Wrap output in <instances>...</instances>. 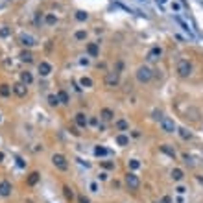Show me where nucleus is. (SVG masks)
Listing matches in <instances>:
<instances>
[{
    "instance_id": "obj_1",
    "label": "nucleus",
    "mask_w": 203,
    "mask_h": 203,
    "mask_svg": "<svg viewBox=\"0 0 203 203\" xmlns=\"http://www.w3.org/2000/svg\"><path fill=\"white\" fill-rule=\"evenodd\" d=\"M151 68L150 67H146V65H141L139 68H137V80L141 81V83H148V81L151 80Z\"/></svg>"
},
{
    "instance_id": "obj_2",
    "label": "nucleus",
    "mask_w": 203,
    "mask_h": 203,
    "mask_svg": "<svg viewBox=\"0 0 203 203\" xmlns=\"http://www.w3.org/2000/svg\"><path fill=\"white\" fill-rule=\"evenodd\" d=\"M177 74H179V78H188L190 74H192V65L188 63L186 59H181L177 63Z\"/></svg>"
},
{
    "instance_id": "obj_3",
    "label": "nucleus",
    "mask_w": 203,
    "mask_h": 203,
    "mask_svg": "<svg viewBox=\"0 0 203 203\" xmlns=\"http://www.w3.org/2000/svg\"><path fill=\"white\" fill-rule=\"evenodd\" d=\"M124 181H126V185L129 186V190H137V188L141 186V179H139V176H135L133 172H127L126 177H124Z\"/></svg>"
},
{
    "instance_id": "obj_4",
    "label": "nucleus",
    "mask_w": 203,
    "mask_h": 203,
    "mask_svg": "<svg viewBox=\"0 0 203 203\" xmlns=\"http://www.w3.org/2000/svg\"><path fill=\"white\" fill-rule=\"evenodd\" d=\"M52 162H54V166H56L57 170H61V172H65V170L68 168V162H67V159H65L61 153H54V155H52Z\"/></svg>"
},
{
    "instance_id": "obj_5",
    "label": "nucleus",
    "mask_w": 203,
    "mask_h": 203,
    "mask_svg": "<svg viewBox=\"0 0 203 203\" xmlns=\"http://www.w3.org/2000/svg\"><path fill=\"white\" fill-rule=\"evenodd\" d=\"M161 127H162L164 133H174V131L177 129L176 122L172 120V118H168V116H162V118H161Z\"/></svg>"
},
{
    "instance_id": "obj_6",
    "label": "nucleus",
    "mask_w": 203,
    "mask_h": 203,
    "mask_svg": "<svg viewBox=\"0 0 203 203\" xmlns=\"http://www.w3.org/2000/svg\"><path fill=\"white\" fill-rule=\"evenodd\" d=\"M105 85L107 87H116L118 85V81H120V76H118V72L116 70H113V72H107L105 74Z\"/></svg>"
},
{
    "instance_id": "obj_7",
    "label": "nucleus",
    "mask_w": 203,
    "mask_h": 203,
    "mask_svg": "<svg viewBox=\"0 0 203 203\" xmlns=\"http://www.w3.org/2000/svg\"><path fill=\"white\" fill-rule=\"evenodd\" d=\"M162 56V48L161 46H153L150 52H148V56H146V59L150 61V63H155V61H159Z\"/></svg>"
},
{
    "instance_id": "obj_8",
    "label": "nucleus",
    "mask_w": 203,
    "mask_h": 203,
    "mask_svg": "<svg viewBox=\"0 0 203 203\" xmlns=\"http://www.w3.org/2000/svg\"><path fill=\"white\" fill-rule=\"evenodd\" d=\"M11 89H13V92H15V94H17L19 98H24V96L28 94V87H26L24 83H15V85H13Z\"/></svg>"
},
{
    "instance_id": "obj_9",
    "label": "nucleus",
    "mask_w": 203,
    "mask_h": 203,
    "mask_svg": "<svg viewBox=\"0 0 203 203\" xmlns=\"http://www.w3.org/2000/svg\"><path fill=\"white\" fill-rule=\"evenodd\" d=\"M19 41H20V44H24V46H35L37 44V41L33 39L32 35H28V33H20Z\"/></svg>"
},
{
    "instance_id": "obj_10",
    "label": "nucleus",
    "mask_w": 203,
    "mask_h": 203,
    "mask_svg": "<svg viewBox=\"0 0 203 203\" xmlns=\"http://www.w3.org/2000/svg\"><path fill=\"white\" fill-rule=\"evenodd\" d=\"M11 194V183L9 181H0V196L7 198Z\"/></svg>"
},
{
    "instance_id": "obj_11",
    "label": "nucleus",
    "mask_w": 203,
    "mask_h": 203,
    "mask_svg": "<svg viewBox=\"0 0 203 203\" xmlns=\"http://www.w3.org/2000/svg\"><path fill=\"white\" fill-rule=\"evenodd\" d=\"M87 52H89L91 57H98V56H100V48H98L96 42H89V44H87Z\"/></svg>"
},
{
    "instance_id": "obj_12",
    "label": "nucleus",
    "mask_w": 203,
    "mask_h": 203,
    "mask_svg": "<svg viewBox=\"0 0 203 203\" xmlns=\"http://www.w3.org/2000/svg\"><path fill=\"white\" fill-rule=\"evenodd\" d=\"M50 72H52V65L46 63V61H41L39 63V74L41 76H48Z\"/></svg>"
},
{
    "instance_id": "obj_13",
    "label": "nucleus",
    "mask_w": 203,
    "mask_h": 203,
    "mask_svg": "<svg viewBox=\"0 0 203 203\" xmlns=\"http://www.w3.org/2000/svg\"><path fill=\"white\" fill-rule=\"evenodd\" d=\"M74 120L78 124V127H87V126H89V118H87L83 113H78V115L74 116Z\"/></svg>"
},
{
    "instance_id": "obj_14",
    "label": "nucleus",
    "mask_w": 203,
    "mask_h": 203,
    "mask_svg": "<svg viewBox=\"0 0 203 203\" xmlns=\"http://www.w3.org/2000/svg\"><path fill=\"white\" fill-rule=\"evenodd\" d=\"M100 116H102V120L103 122H109V120H113V116H115V113L111 111V109H102V113H100Z\"/></svg>"
},
{
    "instance_id": "obj_15",
    "label": "nucleus",
    "mask_w": 203,
    "mask_h": 203,
    "mask_svg": "<svg viewBox=\"0 0 203 203\" xmlns=\"http://www.w3.org/2000/svg\"><path fill=\"white\" fill-rule=\"evenodd\" d=\"M19 57L24 61V63H32V61H33V56H32V52H30V50H22Z\"/></svg>"
},
{
    "instance_id": "obj_16",
    "label": "nucleus",
    "mask_w": 203,
    "mask_h": 203,
    "mask_svg": "<svg viewBox=\"0 0 203 203\" xmlns=\"http://www.w3.org/2000/svg\"><path fill=\"white\" fill-rule=\"evenodd\" d=\"M32 81H33V76H32L30 72H22V74H20V83H24L26 87H28Z\"/></svg>"
},
{
    "instance_id": "obj_17",
    "label": "nucleus",
    "mask_w": 203,
    "mask_h": 203,
    "mask_svg": "<svg viewBox=\"0 0 203 203\" xmlns=\"http://www.w3.org/2000/svg\"><path fill=\"white\" fill-rule=\"evenodd\" d=\"M183 177H185V174H183L181 168H174V170H172V179H174V181H181Z\"/></svg>"
},
{
    "instance_id": "obj_18",
    "label": "nucleus",
    "mask_w": 203,
    "mask_h": 203,
    "mask_svg": "<svg viewBox=\"0 0 203 203\" xmlns=\"http://www.w3.org/2000/svg\"><path fill=\"white\" fill-rule=\"evenodd\" d=\"M11 91H13V89H11L9 85H6V83H2V85H0V96H4V98H6V96H9V94H11Z\"/></svg>"
},
{
    "instance_id": "obj_19",
    "label": "nucleus",
    "mask_w": 203,
    "mask_h": 203,
    "mask_svg": "<svg viewBox=\"0 0 203 203\" xmlns=\"http://www.w3.org/2000/svg\"><path fill=\"white\" fill-rule=\"evenodd\" d=\"M116 144H118V146H127V144H129V137H127V135H118V137H116Z\"/></svg>"
},
{
    "instance_id": "obj_20",
    "label": "nucleus",
    "mask_w": 203,
    "mask_h": 203,
    "mask_svg": "<svg viewBox=\"0 0 203 203\" xmlns=\"http://www.w3.org/2000/svg\"><path fill=\"white\" fill-rule=\"evenodd\" d=\"M161 151H164V153H166V155H170V157H172V159H174V157H176V150H172V148H170V146H168V144H164V146H161Z\"/></svg>"
},
{
    "instance_id": "obj_21",
    "label": "nucleus",
    "mask_w": 203,
    "mask_h": 203,
    "mask_svg": "<svg viewBox=\"0 0 203 203\" xmlns=\"http://www.w3.org/2000/svg\"><path fill=\"white\" fill-rule=\"evenodd\" d=\"M37 181H39V172H32L28 176V185H35Z\"/></svg>"
},
{
    "instance_id": "obj_22",
    "label": "nucleus",
    "mask_w": 203,
    "mask_h": 203,
    "mask_svg": "<svg viewBox=\"0 0 203 203\" xmlns=\"http://www.w3.org/2000/svg\"><path fill=\"white\" fill-rule=\"evenodd\" d=\"M63 192H65V198L72 201V198H74V192H72V188H70L68 185H65V186H63Z\"/></svg>"
},
{
    "instance_id": "obj_23",
    "label": "nucleus",
    "mask_w": 203,
    "mask_h": 203,
    "mask_svg": "<svg viewBox=\"0 0 203 203\" xmlns=\"http://www.w3.org/2000/svg\"><path fill=\"white\" fill-rule=\"evenodd\" d=\"M44 22H46L48 26H54V24L57 22V17H56V15H52V13H48V15L44 17Z\"/></svg>"
},
{
    "instance_id": "obj_24",
    "label": "nucleus",
    "mask_w": 203,
    "mask_h": 203,
    "mask_svg": "<svg viewBox=\"0 0 203 203\" xmlns=\"http://www.w3.org/2000/svg\"><path fill=\"white\" fill-rule=\"evenodd\" d=\"M115 126H116V129H120V131L129 129V124H127L126 120H116V124H115Z\"/></svg>"
},
{
    "instance_id": "obj_25",
    "label": "nucleus",
    "mask_w": 203,
    "mask_h": 203,
    "mask_svg": "<svg viewBox=\"0 0 203 203\" xmlns=\"http://www.w3.org/2000/svg\"><path fill=\"white\" fill-rule=\"evenodd\" d=\"M57 98H59V103H68V94H67V91H59V92H57Z\"/></svg>"
},
{
    "instance_id": "obj_26",
    "label": "nucleus",
    "mask_w": 203,
    "mask_h": 203,
    "mask_svg": "<svg viewBox=\"0 0 203 203\" xmlns=\"http://www.w3.org/2000/svg\"><path fill=\"white\" fill-rule=\"evenodd\" d=\"M176 20H177V22L181 24V28H183V30H185V32H186V33H188V35L192 37V32H190V28H188V24H186V22H185V20H183V19H179V17H176Z\"/></svg>"
},
{
    "instance_id": "obj_27",
    "label": "nucleus",
    "mask_w": 203,
    "mask_h": 203,
    "mask_svg": "<svg viewBox=\"0 0 203 203\" xmlns=\"http://www.w3.org/2000/svg\"><path fill=\"white\" fill-rule=\"evenodd\" d=\"M179 135H181L185 141H188V139H192V133L188 131V129H185V127H179Z\"/></svg>"
},
{
    "instance_id": "obj_28",
    "label": "nucleus",
    "mask_w": 203,
    "mask_h": 203,
    "mask_svg": "<svg viewBox=\"0 0 203 203\" xmlns=\"http://www.w3.org/2000/svg\"><path fill=\"white\" fill-rule=\"evenodd\" d=\"M94 155H98V157H102V155H107V150H105L103 146H96V148H94Z\"/></svg>"
},
{
    "instance_id": "obj_29",
    "label": "nucleus",
    "mask_w": 203,
    "mask_h": 203,
    "mask_svg": "<svg viewBox=\"0 0 203 203\" xmlns=\"http://www.w3.org/2000/svg\"><path fill=\"white\" fill-rule=\"evenodd\" d=\"M74 37H76L78 41H85V39H87V32L80 30V32H76V33H74Z\"/></svg>"
},
{
    "instance_id": "obj_30",
    "label": "nucleus",
    "mask_w": 203,
    "mask_h": 203,
    "mask_svg": "<svg viewBox=\"0 0 203 203\" xmlns=\"http://www.w3.org/2000/svg\"><path fill=\"white\" fill-rule=\"evenodd\" d=\"M80 85L81 87H92V80H91V78H81Z\"/></svg>"
},
{
    "instance_id": "obj_31",
    "label": "nucleus",
    "mask_w": 203,
    "mask_h": 203,
    "mask_svg": "<svg viewBox=\"0 0 203 203\" xmlns=\"http://www.w3.org/2000/svg\"><path fill=\"white\" fill-rule=\"evenodd\" d=\"M48 103H50V105H57V103H59L57 94H50V96H48Z\"/></svg>"
},
{
    "instance_id": "obj_32",
    "label": "nucleus",
    "mask_w": 203,
    "mask_h": 203,
    "mask_svg": "<svg viewBox=\"0 0 203 203\" xmlns=\"http://www.w3.org/2000/svg\"><path fill=\"white\" fill-rule=\"evenodd\" d=\"M11 32H9V28L7 26H0V37H7Z\"/></svg>"
},
{
    "instance_id": "obj_33",
    "label": "nucleus",
    "mask_w": 203,
    "mask_h": 203,
    "mask_svg": "<svg viewBox=\"0 0 203 203\" xmlns=\"http://www.w3.org/2000/svg\"><path fill=\"white\" fill-rule=\"evenodd\" d=\"M76 19L83 22V20H87V19H89V15H87L85 11H78V13H76Z\"/></svg>"
},
{
    "instance_id": "obj_34",
    "label": "nucleus",
    "mask_w": 203,
    "mask_h": 203,
    "mask_svg": "<svg viewBox=\"0 0 203 203\" xmlns=\"http://www.w3.org/2000/svg\"><path fill=\"white\" fill-rule=\"evenodd\" d=\"M139 166H141V162L137 161V159H131V161H129V168H131V170H137Z\"/></svg>"
},
{
    "instance_id": "obj_35",
    "label": "nucleus",
    "mask_w": 203,
    "mask_h": 203,
    "mask_svg": "<svg viewBox=\"0 0 203 203\" xmlns=\"http://www.w3.org/2000/svg\"><path fill=\"white\" fill-rule=\"evenodd\" d=\"M102 166H103V168H107V170H111V168H115V162H111V161H102Z\"/></svg>"
},
{
    "instance_id": "obj_36",
    "label": "nucleus",
    "mask_w": 203,
    "mask_h": 203,
    "mask_svg": "<svg viewBox=\"0 0 203 203\" xmlns=\"http://www.w3.org/2000/svg\"><path fill=\"white\" fill-rule=\"evenodd\" d=\"M172 9H174V11H179V9H181V6H179L177 2H174V4H172Z\"/></svg>"
},
{
    "instance_id": "obj_37",
    "label": "nucleus",
    "mask_w": 203,
    "mask_h": 203,
    "mask_svg": "<svg viewBox=\"0 0 203 203\" xmlns=\"http://www.w3.org/2000/svg\"><path fill=\"white\" fill-rule=\"evenodd\" d=\"M78 203H89V200H87L85 196H80V198H78Z\"/></svg>"
},
{
    "instance_id": "obj_38",
    "label": "nucleus",
    "mask_w": 203,
    "mask_h": 203,
    "mask_svg": "<svg viewBox=\"0 0 203 203\" xmlns=\"http://www.w3.org/2000/svg\"><path fill=\"white\" fill-rule=\"evenodd\" d=\"M176 190H177V194H185V192H186V188H185V186H177Z\"/></svg>"
},
{
    "instance_id": "obj_39",
    "label": "nucleus",
    "mask_w": 203,
    "mask_h": 203,
    "mask_svg": "<svg viewBox=\"0 0 203 203\" xmlns=\"http://www.w3.org/2000/svg\"><path fill=\"white\" fill-rule=\"evenodd\" d=\"M91 190H92V192H98V185H96V183H91Z\"/></svg>"
},
{
    "instance_id": "obj_40",
    "label": "nucleus",
    "mask_w": 203,
    "mask_h": 203,
    "mask_svg": "<svg viewBox=\"0 0 203 203\" xmlns=\"http://www.w3.org/2000/svg\"><path fill=\"white\" fill-rule=\"evenodd\" d=\"M162 203H174V201H172L170 196H164V198H162Z\"/></svg>"
},
{
    "instance_id": "obj_41",
    "label": "nucleus",
    "mask_w": 203,
    "mask_h": 203,
    "mask_svg": "<svg viewBox=\"0 0 203 203\" xmlns=\"http://www.w3.org/2000/svg\"><path fill=\"white\" fill-rule=\"evenodd\" d=\"M98 179H100V181H105V179H107V174H100Z\"/></svg>"
},
{
    "instance_id": "obj_42",
    "label": "nucleus",
    "mask_w": 203,
    "mask_h": 203,
    "mask_svg": "<svg viewBox=\"0 0 203 203\" xmlns=\"http://www.w3.org/2000/svg\"><path fill=\"white\" fill-rule=\"evenodd\" d=\"M89 124H91V126H98V120H96V118H91Z\"/></svg>"
},
{
    "instance_id": "obj_43",
    "label": "nucleus",
    "mask_w": 203,
    "mask_h": 203,
    "mask_svg": "<svg viewBox=\"0 0 203 203\" xmlns=\"http://www.w3.org/2000/svg\"><path fill=\"white\" fill-rule=\"evenodd\" d=\"M6 4H7V0H0V9H2V7H6Z\"/></svg>"
},
{
    "instance_id": "obj_44",
    "label": "nucleus",
    "mask_w": 203,
    "mask_h": 203,
    "mask_svg": "<svg viewBox=\"0 0 203 203\" xmlns=\"http://www.w3.org/2000/svg\"><path fill=\"white\" fill-rule=\"evenodd\" d=\"M4 161V153H2V151H0V162Z\"/></svg>"
},
{
    "instance_id": "obj_45",
    "label": "nucleus",
    "mask_w": 203,
    "mask_h": 203,
    "mask_svg": "<svg viewBox=\"0 0 203 203\" xmlns=\"http://www.w3.org/2000/svg\"><path fill=\"white\" fill-rule=\"evenodd\" d=\"M157 4H166V0H157Z\"/></svg>"
},
{
    "instance_id": "obj_46",
    "label": "nucleus",
    "mask_w": 203,
    "mask_h": 203,
    "mask_svg": "<svg viewBox=\"0 0 203 203\" xmlns=\"http://www.w3.org/2000/svg\"><path fill=\"white\" fill-rule=\"evenodd\" d=\"M200 183H201V185H203V177H200Z\"/></svg>"
},
{
    "instance_id": "obj_47",
    "label": "nucleus",
    "mask_w": 203,
    "mask_h": 203,
    "mask_svg": "<svg viewBox=\"0 0 203 203\" xmlns=\"http://www.w3.org/2000/svg\"><path fill=\"white\" fill-rule=\"evenodd\" d=\"M0 120H2V116H0Z\"/></svg>"
}]
</instances>
